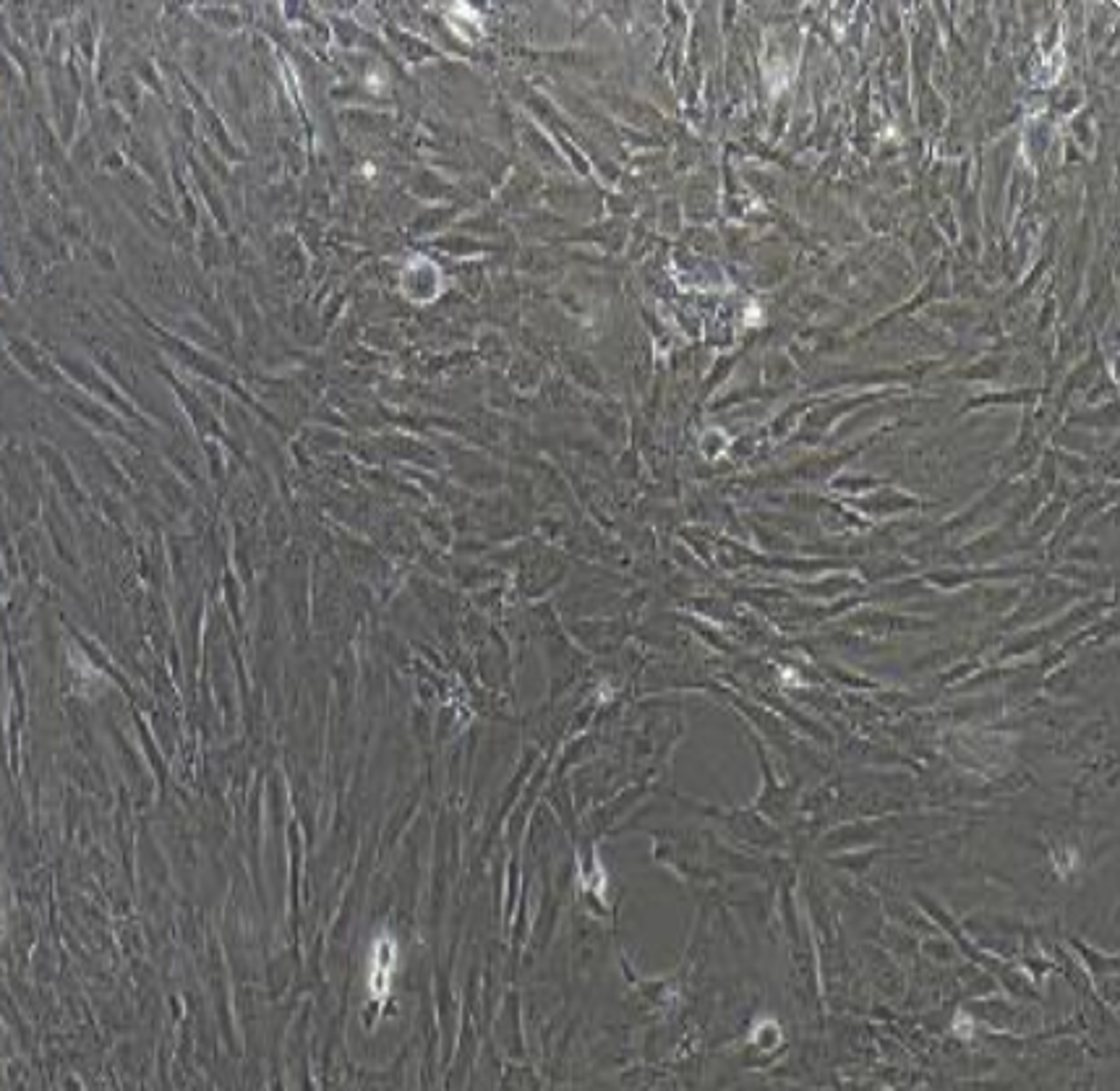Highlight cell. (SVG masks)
<instances>
[{"instance_id":"1","label":"cell","mask_w":1120,"mask_h":1091,"mask_svg":"<svg viewBox=\"0 0 1120 1091\" xmlns=\"http://www.w3.org/2000/svg\"><path fill=\"white\" fill-rule=\"evenodd\" d=\"M392 969H395V948L390 943H379L374 951V966H371V992L387 994Z\"/></svg>"}]
</instances>
